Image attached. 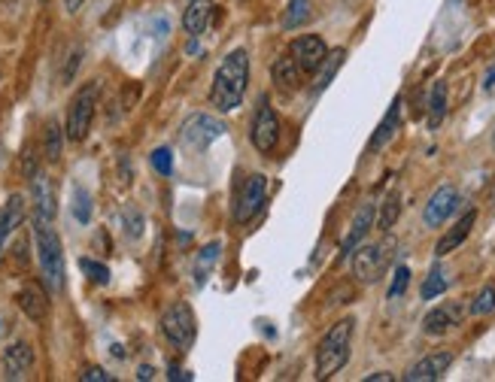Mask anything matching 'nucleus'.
<instances>
[{"label": "nucleus", "mask_w": 495, "mask_h": 382, "mask_svg": "<svg viewBox=\"0 0 495 382\" xmlns=\"http://www.w3.org/2000/svg\"><path fill=\"white\" fill-rule=\"evenodd\" d=\"M344 58H346V52L344 49H335L332 55H328L325 61H323V67L316 71V82H314V94H319V91H325L328 85H332V80H335V73L341 71V64H344Z\"/></svg>", "instance_id": "obj_24"}, {"label": "nucleus", "mask_w": 495, "mask_h": 382, "mask_svg": "<svg viewBox=\"0 0 495 382\" xmlns=\"http://www.w3.org/2000/svg\"><path fill=\"white\" fill-rule=\"evenodd\" d=\"M492 210H495V191H492Z\"/></svg>", "instance_id": "obj_41"}, {"label": "nucleus", "mask_w": 495, "mask_h": 382, "mask_svg": "<svg viewBox=\"0 0 495 382\" xmlns=\"http://www.w3.org/2000/svg\"><path fill=\"white\" fill-rule=\"evenodd\" d=\"M219 252H222V243H210V246H204L198 252V262H195V285H204L210 280V273L216 271V264H219Z\"/></svg>", "instance_id": "obj_23"}, {"label": "nucleus", "mask_w": 495, "mask_h": 382, "mask_svg": "<svg viewBox=\"0 0 495 382\" xmlns=\"http://www.w3.org/2000/svg\"><path fill=\"white\" fill-rule=\"evenodd\" d=\"M22 219H24V201H22V195H13L10 201L0 206V255H4L6 243H10V237L22 224Z\"/></svg>", "instance_id": "obj_18"}, {"label": "nucleus", "mask_w": 495, "mask_h": 382, "mask_svg": "<svg viewBox=\"0 0 495 382\" xmlns=\"http://www.w3.org/2000/svg\"><path fill=\"white\" fill-rule=\"evenodd\" d=\"M371 224H374V204H364L359 206V213H355V219L350 224V234H346L344 246H341V258H350L355 249H359V243L364 240V234L371 231Z\"/></svg>", "instance_id": "obj_17"}, {"label": "nucleus", "mask_w": 495, "mask_h": 382, "mask_svg": "<svg viewBox=\"0 0 495 382\" xmlns=\"http://www.w3.org/2000/svg\"><path fill=\"white\" fill-rule=\"evenodd\" d=\"M152 377H155L152 368H141V379H152Z\"/></svg>", "instance_id": "obj_40"}, {"label": "nucleus", "mask_w": 495, "mask_h": 382, "mask_svg": "<svg viewBox=\"0 0 495 382\" xmlns=\"http://www.w3.org/2000/svg\"><path fill=\"white\" fill-rule=\"evenodd\" d=\"M456 206H459V191L453 186H441L435 195L429 197V204H425V213H422L425 228H441V224L456 213Z\"/></svg>", "instance_id": "obj_11"}, {"label": "nucleus", "mask_w": 495, "mask_h": 382, "mask_svg": "<svg viewBox=\"0 0 495 382\" xmlns=\"http://www.w3.org/2000/svg\"><path fill=\"white\" fill-rule=\"evenodd\" d=\"M94 110H98V82H89L73 94L71 110H67V125H64L67 140L80 143L89 137L92 121H94Z\"/></svg>", "instance_id": "obj_4"}, {"label": "nucleus", "mask_w": 495, "mask_h": 382, "mask_svg": "<svg viewBox=\"0 0 495 382\" xmlns=\"http://www.w3.org/2000/svg\"><path fill=\"white\" fill-rule=\"evenodd\" d=\"M222 131H225V125L219 119L192 116L186 125H182V146H189V149H195V152H204L216 137H222Z\"/></svg>", "instance_id": "obj_9"}, {"label": "nucleus", "mask_w": 495, "mask_h": 382, "mask_svg": "<svg viewBox=\"0 0 495 382\" xmlns=\"http://www.w3.org/2000/svg\"><path fill=\"white\" fill-rule=\"evenodd\" d=\"M82 4H85V0H64V10L71 13V15H76V13L82 10Z\"/></svg>", "instance_id": "obj_37"}, {"label": "nucleus", "mask_w": 495, "mask_h": 382, "mask_svg": "<svg viewBox=\"0 0 495 382\" xmlns=\"http://www.w3.org/2000/svg\"><path fill=\"white\" fill-rule=\"evenodd\" d=\"M265 201H267V177L256 173V177L247 179V186H243L238 204H234V222L249 224L258 213H262Z\"/></svg>", "instance_id": "obj_7"}, {"label": "nucleus", "mask_w": 495, "mask_h": 382, "mask_svg": "<svg viewBox=\"0 0 495 382\" xmlns=\"http://www.w3.org/2000/svg\"><path fill=\"white\" fill-rule=\"evenodd\" d=\"M398 121H402V98H395L393 100V107H389V112L383 116V121L377 125V131L374 137H371V143H368V152H377V149H383V146L393 140L395 131H398Z\"/></svg>", "instance_id": "obj_22"}, {"label": "nucleus", "mask_w": 495, "mask_h": 382, "mask_svg": "<svg viewBox=\"0 0 495 382\" xmlns=\"http://www.w3.org/2000/svg\"><path fill=\"white\" fill-rule=\"evenodd\" d=\"M19 307H22V312L24 316L31 319V322H43V319L49 316V294H46V289L43 285H37V282H28L24 289L19 291Z\"/></svg>", "instance_id": "obj_16"}, {"label": "nucleus", "mask_w": 495, "mask_h": 382, "mask_svg": "<svg viewBox=\"0 0 495 382\" xmlns=\"http://www.w3.org/2000/svg\"><path fill=\"white\" fill-rule=\"evenodd\" d=\"M170 379H189V373H182L180 368H170Z\"/></svg>", "instance_id": "obj_38"}, {"label": "nucleus", "mask_w": 495, "mask_h": 382, "mask_svg": "<svg viewBox=\"0 0 495 382\" xmlns=\"http://www.w3.org/2000/svg\"><path fill=\"white\" fill-rule=\"evenodd\" d=\"M407 285H411V267L398 264L395 267V276H393V285H389V301L402 298V294L407 291Z\"/></svg>", "instance_id": "obj_33"}, {"label": "nucleus", "mask_w": 495, "mask_h": 382, "mask_svg": "<svg viewBox=\"0 0 495 382\" xmlns=\"http://www.w3.org/2000/svg\"><path fill=\"white\" fill-rule=\"evenodd\" d=\"M398 213H402V197H398V191H393V195H389L386 201H383V206H380L377 228L380 231H389L398 222Z\"/></svg>", "instance_id": "obj_27"}, {"label": "nucleus", "mask_w": 495, "mask_h": 382, "mask_svg": "<svg viewBox=\"0 0 495 382\" xmlns=\"http://www.w3.org/2000/svg\"><path fill=\"white\" fill-rule=\"evenodd\" d=\"M271 80H274L277 89L286 91V94L298 91V85H301V71H298V64H295V58H292V55H283V58H277V61H274Z\"/></svg>", "instance_id": "obj_20"}, {"label": "nucleus", "mask_w": 495, "mask_h": 382, "mask_svg": "<svg viewBox=\"0 0 495 382\" xmlns=\"http://www.w3.org/2000/svg\"><path fill=\"white\" fill-rule=\"evenodd\" d=\"M80 267H82V273L89 276L92 282H98V285H107V282H110V271H107V264L94 262V258H80Z\"/></svg>", "instance_id": "obj_32"}, {"label": "nucleus", "mask_w": 495, "mask_h": 382, "mask_svg": "<svg viewBox=\"0 0 495 382\" xmlns=\"http://www.w3.org/2000/svg\"><path fill=\"white\" fill-rule=\"evenodd\" d=\"M152 167L159 170L161 177H170V170H173L170 149H155V152H152Z\"/></svg>", "instance_id": "obj_34"}, {"label": "nucleus", "mask_w": 495, "mask_h": 382, "mask_svg": "<svg viewBox=\"0 0 495 382\" xmlns=\"http://www.w3.org/2000/svg\"><path fill=\"white\" fill-rule=\"evenodd\" d=\"M353 319H341L328 328V334L316 346V379H332L337 370L350 361V343H353Z\"/></svg>", "instance_id": "obj_3"}, {"label": "nucleus", "mask_w": 495, "mask_h": 382, "mask_svg": "<svg viewBox=\"0 0 495 382\" xmlns=\"http://www.w3.org/2000/svg\"><path fill=\"white\" fill-rule=\"evenodd\" d=\"M447 116V82H435L429 98V128H438Z\"/></svg>", "instance_id": "obj_25"}, {"label": "nucleus", "mask_w": 495, "mask_h": 382, "mask_svg": "<svg viewBox=\"0 0 495 382\" xmlns=\"http://www.w3.org/2000/svg\"><path fill=\"white\" fill-rule=\"evenodd\" d=\"M31 197H34V213L37 219L52 222L55 219V188H52V179L46 173H34L31 177Z\"/></svg>", "instance_id": "obj_14"}, {"label": "nucleus", "mask_w": 495, "mask_h": 382, "mask_svg": "<svg viewBox=\"0 0 495 382\" xmlns=\"http://www.w3.org/2000/svg\"><path fill=\"white\" fill-rule=\"evenodd\" d=\"M249 140L262 155H271L277 149V143H280V119H277V112L262 103V107L256 110L253 116V128H249Z\"/></svg>", "instance_id": "obj_8"}, {"label": "nucleus", "mask_w": 495, "mask_h": 382, "mask_svg": "<svg viewBox=\"0 0 495 382\" xmlns=\"http://www.w3.org/2000/svg\"><path fill=\"white\" fill-rule=\"evenodd\" d=\"M474 222H477V213L474 210H468L462 219H459L453 228H450L444 237L438 240V246H435V252H438V258H444V255H450L453 249H459L462 243L468 240V234H471V228H474Z\"/></svg>", "instance_id": "obj_19"}, {"label": "nucleus", "mask_w": 495, "mask_h": 382, "mask_svg": "<svg viewBox=\"0 0 495 382\" xmlns=\"http://www.w3.org/2000/svg\"><path fill=\"white\" fill-rule=\"evenodd\" d=\"M34 368V349L31 343H13L10 349L4 352V377L19 382L28 379V373Z\"/></svg>", "instance_id": "obj_15"}, {"label": "nucleus", "mask_w": 495, "mask_h": 382, "mask_svg": "<svg viewBox=\"0 0 495 382\" xmlns=\"http://www.w3.org/2000/svg\"><path fill=\"white\" fill-rule=\"evenodd\" d=\"M395 240H383L374 243V246H359L353 252V276L359 282H377L383 271L389 267V258H393Z\"/></svg>", "instance_id": "obj_6"}, {"label": "nucleus", "mask_w": 495, "mask_h": 382, "mask_svg": "<svg viewBox=\"0 0 495 382\" xmlns=\"http://www.w3.org/2000/svg\"><path fill=\"white\" fill-rule=\"evenodd\" d=\"M483 89H486V91H492V89H495V71H492L490 76H486V82H483Z\"/></svg>", "instance_id": "obj_39"}, {"label": "nucleus", "mask_w": 495, "mask_h": 382, "mask_svg": "<svg viewBox=\"0 0 495 382\" xmlns=\"http://www.w3.org/2000/svg\"><path fill=\"white\" fill-rule=\"evenodd\" d=\"M80 379H82V382H112L116 377H112V373H107L103 368H85V370L80 373Z\"/></svg>", "instance_id": "obj_35"}, {"label": "nucleus", "mask_w": 495, "mask_h": 382, "mask_svg": "<svg viewBox=\"0 0 495 382\" xmlns=\"http://www.w3.org/2000/svg\"><path fill=\"white\" fill-rule=\"evenodd\" d=\"M307 19H310V0H289V6L283 13V28L295 31L301 24H307Z\"/></svg>", "instance_id": "obj_26"}, {"label": "nucleus", "mask_w": 495, "mask_h": 382, "mask_svg": "<svg viewBox=\"0 0 495 382\" xmlns=\"http://www.w3.org/2000/svg\"><path fill=\"white\" fill-rule=\"evenodd\" d=\"M34 243H37V262L46 289L64 291V249H61V240L55 228H52V222L34 215Z\"/></svg>", "instance_id": "obj_2"}, {"label": "nucleus", "mask_w": 495, "mask_h": 382, "mask_svg": "<svg viewBox=\"0 0 495 382\" xmlns=\"http://www.w3.org/2000/svg\"><path fill=\"white\" fill-rule=\"evenodd\" d=\"M73 219L80 222V224H89L92 222V197H89V191L76 186L73 188Z\"/></svg>", "instance_id": "obj_29"}, {"label": "nucleus", "mask_w": 495, "mask_h": 382, "mask_svg": "<svg viewBox=\"0 0 495 382\" xmlns=\"http://www.w3.org/2000/svg\"><path fill=\"white\" fill-rule=\"evenodd\" d=\"M289 55L295 58V64H298L301 73H316L319 67H323V61L328 58V46H325L323 37L307 33V37H298L292 43Z\"/></svg>", "instance_id": "obj_10"}, {"label": "nucleus", "mask_w": 495, "mask_h": 382, "mask_svg": "<svg viewBox=\"0 0 495 382\" xmlns=\"http://www.w3.org/2000/svg\"><path fill=\"white\" fill-rule=\"evenodd\" d=\"M61 140H64V131H61L58 121H49L46 125V158L58 161L61 158Z\"/></svg>", "instance_id": "obj_30"}, {"label": "nucleus", "mask_w": 495, "mask_h": 382, "mask_svg": "<svg viewBox=\"0 0 495 382\" xmlns=\"http://www.w3.org/2000/svg\"><path fill=\"white\" fill-rule=\"evenodd\" d=\"M247 82H249V55L243 49H234L222 58L219 71L213 76L210 107L219 112H231L234 107H240L243 94H247Z\"/></svg>", "instance_id": "obj_1"}, {"label": "nucleus", "mask_w": 495, "mask_h": 382, "mask_svg": "<svg viewBox=\"0 0 495 382\" xmlns=\"http://www.w3.org/2000/svg\"><path fill=\"white\" fill-rule=\"evenodd\" d=\"M216 6L210 0H192V4L186 6V13H182V28H186L189 37H201L204 28L210 24V13Z\"/></svg>", "instance_id": "obj_21"}, {"label": "nucleus", "mask_w": 495, "mask_h": 382, "mask_svg": "<svg viewBox=\"0 0 495 382\" xmlns=\"http://www.w3.org/2000/svg\"><path fill=\"white\" fill-rule=\"evenodd\" d=\"M395 377L393 373H386V370H380V373H371V377H364V382H393Z\"/></svg>", "instance_id": "obj_36"}, {"label": "nucleus", "mask_w": 495, "mask_h": 382, "mask_svg": "<svg viewBox=\"0 0 495 382\" xmlns=\"http://www.w3.org/2000/svg\"><path fill=\"white\" fill-rule=\"evenodd\" d=\"M471 312L474 316H490V312H495V289L492 285H486V289L477 291V298L471 301Z\"/></svg>", "instance_id": "obj_31"}, {"label": "nucleus", "mask_w": 495, "mask_h": 382, "mask_svg": "<svg viewBox=\"0 0 495 382\" xmlns=\"http://www.w3.org/2000/svg\"><path fill=\"white\" fill-rule=\"evenodd\" d=\"M161 334L177 346V349H189L195 343L198 334V322H195V312L189 303H170L168 310L161 312Z\"/></svg>", "instance_id": "obj_5"}, {"label": "nucleus", "mask_w": 495, "mask_h": 382, "mask_svg": "<svg viewBox=\"0 0 495 382\" xmlns=\"http://www.w3.org/2000/svg\"><path fill=\"white\" fill-rule=\"evenodd\" d=\"M453 364V352H432L422 361H416L411 370L404 373L407 382H435L447 373V368Z\"/></svg>", "instance_id": "obj_13"}, {"label": "nucleus", "mask_w": 495, "mask_h": 382, "mask_svg": "<svg viewBox=\"0 0 495 382\" xmlns=\"http://www.w3.org/2000/svg\"><path fill=\"white\" fill-rule=\"evenodd\" d=\"M447 285H450V280H447V273L441 271V267H435L429 276H425V282H422V301H435L438 294H444L447 291Z\"/></svg>", "instance_id": "obj_28"}, {"label": "nucleus", "mask_w": 495, "mask_h": 382, "mask_svg": "<svg viewBox=\"0 0 495 382\" xmlns=\"http://www.w3.org/2000/svg\"><path fill=\"white\" fill-rule=\"evenodd\" d=\"M462 319H465V307H462V303H459V301H447V303H441V307L429 310V316L422 319V331L432 334V337L447 334L450 328L462 325Z\"/></svg>", "instance_id": "obj_12"}]
</instances>
